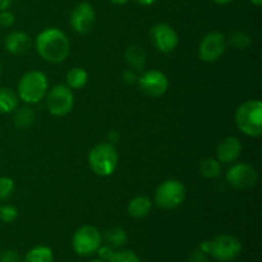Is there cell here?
Returning <instances> with one entry per match:
<instances>
[{"label": "cell", "mask_w": 262, "mask_h": 262, "mask_svg": "<svg viewBox=\"0 0 262 262\" xmlns=\"http://www.w3.org/2000/svg\"><path fill=\"white\" fill-rule=\"evenodd\" d=\"M35 48L43 60L58 64L68 58L71 53V41L63 31L50 27L38 33L35 40Z\"/></svg>", "instance_id": "6da1fadb"}, {"label": "cell", "mask_w": 262, "mask_h": 262, "mask_svg": "<svg viewBox=\"0 0 262 262\" xmlns=\"http://www.w3.org/2000/svg\"><path fill=\"white\" fill-rule=\"evenodd\" d=\"M235 125L248 137L262 135V104L258 100H247L237 107L234 114Z\"/></svg>", "instance_id": "7a4b0ae2"}, {"label": "cell", "mask_w": 262, "mask_h": 262, "mask_svg": "<svg viewBox=\"0 0 262 262\" xmlns=\"http://www.w3.org/2000/svg\"><path fill=\"white\" fill-rule=\"evenodd\" d=\"M48 90L49 81L43 72L28 71L18 82L17 96L26 104H37L45 99Z\"/></svg>", "instance_id": "3957f363"}, {"label": "cell", "mask_w": 262, "mask_h": 262, "mask_svg": "<svg viewBox=\"0 0 262 262\" xmlns=\"http://www.w3.org/2000/svg\"><path fill=\"white\" fill-rule=\"evenodd\" d=\"M119 156L115 146L110 142L97 143L89 154V165L99 177H109L117 170Z\"/></svg>", "instance_id": "277c9868"}, {"label": "cell", "mask_w": 262, "mask_h": 262, "mask_svg": "<svg viewBox=\"0 0 262 262\" xmlns=\"http://www.w3.org/2000/svg\"><path fill=\"white\" fill-rule=\"evenodd\" d=\"M186 199V187L178 179H168L156 188L155 200L156 206L164 210H173L181 206Z\"/></svg>", "instance_id": "5b68a950"}, {"label": "cell", "mask_w": 262, "mask_h": 262, "mask_svg": "<svg viewBox=\"0 0 262 262\" xmlns=\"http://www.w3.org/2000/svg\"><path fill=\"white\" fill-rule=\"evenodd\" d=\"M102 245V234L96 227L83 225L74 232L72 238V247L78 256L89 257L95 255Z\"/></svg>", "instance_id": "8992f818"}, {"label": "cell", "mask_w": 262, "mask_h": 262, "mask_svg": "<svg viewBox=\"0 0 262 262\" xmlns=\"http://www.w3.org/2000/svg\"><path fill=\"white\" fill-rule=\"evenodd\" d=\"M45 97L48 112L53 117H66L73 110L74 95L67 84H55Z\"/></svg>", "instance_id": "52a82bcc"}, {"label": "cell", "mask_w": 262, "mask_h": 262, "mask_svg": "<svg viewBox=\"0 0 262 262\" xmlns=\"http://www.w3.org/2000/svg\"><path fill=\"white\" fill-rule=\"evenodd\" d=\"M242 252V242L232 234H220L210 242L209 253L220 262H230Z\"/></svg>", "instance_id": "ba28073f"}, {"label": "cell", "mask_w": 262, "mask_h": 262, "mask_svg": "<svg viewBox=\"0 0 262 262\" xmlns=\"http://www.w3.org/2000/svg\"><path fill=\"white\" fill-rule=\"evenodd\" d=\"M227 50L225 36L219 31H211L204 36L199 45V56L205 63H214L224 55Z\"/></svg>", "instance_id": "9c48e42d"}, {"label": "cell", "mask_w": 262, "mask_h": 262, "mask_svg": "<svg viewBox=\"0 0 262 262\" xmlns=\"http://www.w3.org/2000/svg\"><path fill=\"white\" fill-rule=\"evenodd\" d=\"M150 41L154 48L164 54L176 50L179 45L178 33L168 23H158L150 30Z\"/></svg>", "instance_id": "30bf717a"}, {"label": "cell", "mask_w": 262, "mask_h": 262, "mask_svg": "<svg viewBox=\"0 0 262 262\" xmlns=\"http://www.w3.org/2000/svg\"><path fill=\"white\" fill-rule=\"evenodd\" d=\"M227 182L237 191H248L257 183V173L250 164H234L228 170Z\"/></svg>", "instance_id": "8fae6325"}, {"label": "cell", "mask_w": 262, "mask_h": 262, "mask_svg": "<svg viewBox=\"0 0 262 262\" xmlns=\"http://www.w3.org/2000/svg\"><path fill=\"white\" fill-rule=\"evenodd\" d=\"M137 86L138 90L146 96L160 97L168 91L169 79L165 73L152 69L145 72L140 78H137Z\"/></svg>", "instance_id": "7c38bea8"}, {"label": "cell", "mask_w": 262, "mask_h": 262, "mask_svg": "<svg viewBox=\"0 0 262 262\" xmlns=\"http://www.w3.org/2000/svg\"><path fill=\"white\" fill-rule=\"evenodd\" d=\"M96 20V13L90 3L82 2L72 9L69 23L72 30L79 35H86L92 30Z\"/></svg>", "instance_id": "4fadbf2b"}, {"label": "cell", "mask_w": 262, "mask_h": 262, "mask_svg": "<svg viewBox=\"0 0 262 262\" xmlns=\"http://www.w3.org/2000/svg\"><path fill=\"white\" fill-rule=\"evenodd\" d=\"M242 154V143L237 137H227L216 148V159L220 164H233Z\"/></svg>", "instance_id": "5bb4252c"}, {"label": "cell", "mask_w": 262, "mask_h": 262, "mask_svg": "<svg viewBox=\"0 0 262 262\" xmlns=\"http://www.w3.org/2000/svg\"><path fill=\"white\" fill-rule=\"evenodd\" d=\"M4 48L12 55H22L31 48V37L22 31H13L5 37Z\"/></svg>", "instance_id": "9a60e30c"}, {"label": "cell", "mask_w": 262, "mask_h": 262, "mask_svg": "<svg viewBox=\"0 0 262 262\" xmlns=\"http://www.w3.org/2000/svg\"><path fill=\"white\" fill-rule=\"evenodd\" d=\"M152 202L146 196H136L128 202L127 212L133 219H142L151 212Z\"/></svg>", "instance_id": "2e32d148"}, {"label": "cell", "mask_w": 262, "mask_h": 262, "mask_svg": "<svg viewBox=\"0 0 262 262\" xmlns=\"http://www.w3.org/2000/svg\"><path fill=\"white\" fill-rule=\"evenodd\" d=\"M124 58L133 71H142L146 64V51L140 45H130L125 50Z\"/></svg>", "instance_id": "e0dca14e"}, {"label": "cell", "mask_w": 262, "mask_h": 262, "mask_svg": "<svg viewBox=\"0 0 262 262\" xmlns=\"http://www.w3.org/2000/svg\"><path fill=\"white\" fill-rule=\"evenodd\" d=\"M128 235L125 233V230L120 227H112L104 233L102 235V242H105V245H107L109 247L114 248H122L123 246L127 243Z\"/></svg>", "instance_id": "ac0fdd59"}, {"label": "cell", "mask_w": 262, "mask_h": 262, "mask_svg": "<svg viewBox=\"0 0 262 262\" xmlns=\"http://www.w3.org/2000/svg\"><path fill=\"white\" fill-rule=\"evenodd\" d=\"M17 106V94L8 87H0V114H12Z\"/></svg>", "instance_id": "d6986e66"}, {"label": "cell", "mask_w": 262, "mask_h": 262, "mask_svg": "<svg viewBox=\"0 0 262 262\" xmlns=\"http://www.w3.org/2000/svg\"><path fill=\"white\" fill-rule=\"evenodd\" d=\"M23 262H54V253L48 246H36L26 253Z\"/></svg>", "instance_id": "ffe728a7"}, {"label": "cell", "mask_w": 262, "mask_h": 262, "mask_svg": "<svg viewBox=\"0 0 262 262\" xmlns=\"http://www.w3.org/2000/svg\"><path fill=\"white\" fill-rule=\"evenodd\" d=\"M89 82V74L81 67H74L67 73V86L71 90H81Z\"/></svg>", "instance_id": "44dd1931"}, {"label": "cell", "mask_w": 262, "mask_h": 262, "mask_svg": "<svg viewBox=\"0 0 262 262\" xmlns=\"http://www.w3.org/2000/svg\"><path fill=\"white\" fill-rule=\"evenodd\" d=\"M35 112L31 107H20V109H15L13 112V120H14V125L20 129H26L30 128L35 122Z\"/></svg>", "instance_id": "7402d4cb"}, {"label": "cell", "mask_w": 262, "mask_h": 262, "mask_svg": "<svg viewBox=\"0 0 262 262\" xmlns=\"http://www.w3.org/2000/svg\"><path fill=\"white\" fill-rule=\"evenodd\" d=\"M200 173L206 179H215L222 174V164L217 159L207 158L200 164Z\"/></svg>", "instance_id": "603a6c76"}, {"label": "cell", "mask_w": 262, "mask_h": 262, "mask_svg": "<svg viewBox=\"0 0 262 262\" xmlns=\"http://www.w3.org/2000/svg\"><path fill=\"white\" fill-rule=\"evenodd\" d=\"M229 43L235 50H246V49L251 46L252 40H251L250 35H247L243 31H235V32H233L230 35Z\"/></svg>", "instance_id": "cb8c5ba5"}, {"label": "cell", "mask_w": 262, "mask_h": 262, "mask_svg": "<svg viewBox=\"0 0 262 262\" xmlns=\"http://www.w3.org/2000/svg\"><path fill=\"white\" fill-rule=\"evenodd\" d=\"M14 192V181L9 177H0V201L9 199Z\"/></svg>", "instance_id": "d4e9b609"}, {"label": "cell", "mask_w": 262, "mask_h": 262, "mask_svg": "<svg viewBox=\"0 0 262 262\" xmlns=\"http://www.w3.org/2000/svg\"><path fill=\"white\" fill-rule=\"evenodd\" d=\"M17 217H18L17 207L9 204H5L0 206V220H2L3 223L9 224V223L15 222Z\"/></svg>", "instance_id": "484cf974"}, {"label": "cell", "mask_w": 262, "mask_h": 262, "mask_svg": "<svg viewBox=\"0 0 262 262\" xmlns=\"http://www.w3.org/2000/svg\"><path fill=\"white\" fill-rule=\"evenodd\" d=\"M109 262H141V260L133 251L119 250L115 251Z\"/></svg>", "instance_id": "4316f807"}, {"label": "cell", "mask_w": 262, "mask_h": 262, "mask_svg": "<svg viewBox=\"0 0 262 262\" xmlns=\"http://www.w3.org/2000/svg\"><path fill=\"white\" fill-rule=\"evenodd\" d=\"M0 262H22V258L17 251L7 248L0 251Z\"/></svg>", "instance_id": "83f0119b"}, {"label": "cell", "mask_w": 262, "mask_h": 262, "mask_svg": "<svg viewBox=\"0 0 262 262\" xmlns=\"http://www.w3.org/2000/svg\"><path fill=\"white\" fill-rule=\"evenodd\" d=\"M14 22L15 15L9 9L0 12V26H3V27H10V26L14 25Z\"/></svg>", "instance_id": "f1b7e54d"}, {"label": "cell", "mask_w": 262, "mask_h": 262, "mask_svg": "<svg viewBox=\"0 0 262 262\" xmlns=\"http://www.w3.org/2000/svg\"><path fill=\"white\" fill-rule=\"evenodd\" d=\"M115 250L114 248L109 247L107 245H101L100 246V248L97 250V255H99V258H101V260L109 262L110 258L113 257V255H114Z\"/></svg>", "instance_id": "f546056e"}, {"label": "cell", "mask_w": 262, "mask_h": 262, "mask_svg": "<svg viewBox=\"0 0 262 262\" xmlns=\"http://www.w3.org/2000/svg\"><path fill=\"white\" fill-rule=\"evenodd\" d=\"M187 262H207V253L201 251L200 248L194 250L187 258Z\"/></svg>", "instance_id": "4dcf8cb0"}, {"label": "cell", "mask_w": 262, "mask_h": 262, "mask_svg": "<svg viewBox=\"0 0 262 262\" xmlns=\"http://www.w3.org/2000/svg\"><path fill=\"white\" fill-rule=\"evenodd\" d=\"M137 74H136V71H133L132 68H128L125 69L124 72L122 73V79L124 83L127 84H133L137 82Z\"/></svg>", "instance_id": "1f68e13d"}, {"label": "cell", "mask_w": 262, "mask_h": 262, "mask_svg": "<svg viewBox=\"0 0 262 262\" xmlns=\"http://www.w3.org/2000/svg\"><path fill=\"white\" fill-rule=\"evenodd\" d=\"M13 0H0V12L2 10H8L12 5Z\"/></svg>", "instance_id": "d6a6232c"}, {"label": "cell", "mask_w": 262, "mask_h": 262, "mask_svg": "<svg viewBox=\"0 0 262 262\" xmlns=\"http://www.w3.org/2000/svg\"><path fill=\"white\" fill-rule=\"evenodd\" d=\"M135 2L137 3V4L143 5V7H150V5L155 4V3L158 2V0H135Z\"/></svg>", "instance_id": "836d02e7"}, {"label": "cell", "mask_w": 262, "mask_h": 262, "mask_svg": "<svg viewBox=\"0 0 262 262\" xmlns=\"http://www.w3.org/2000/svg\"><path fill=\"white\" fill-rule=\"evenodd\" d=\"M109 140H110V143L117 142V141H119V135H118L115 130H113V132L109 135Z\"/></svg>", "instance_id": "e575fe53"}, {"label": "cell", "mask_w": 262, "mask_h": 262, "mask_svg": "<svg viewBox=\"0 0 262 262\" xmlns=\"http://www.w3.org/2000/svg\"><path fill=\"white\" fill-rule=\"evenodd\" d=\"M109 2L114 5H124V4H127L129 0H109Z\"/></svg>", "instance_id": "d590c367"}, {"label": "cell", "mask_w": 262, "mask_h": 262, "mask_svg": "<svg viewBox=\"0 0 262 262\" xmlns=\"http://www.w3.org/2000/svg\"><path fill=\"white\" fill-rule=\"evenodd\" d=\"M212 2L217 5H227L229 4V3H232L233 0H212Z\"/></svg>", "instance_id": "8d00e7d4"}, {"label": "cell", "mask_w": 262, "mask_h": 262, "mask_svg": "<svg viewBox=\"0 0 262 262\" xmlns=\"http://www.w3.org/2000/svg\"><path fill=\"white\" fill-rule=\"evenodd\" d=\"M250 2L252 3L255 7H261V5H262V0H250Z\"/></svg>", "instance_id": "74e56055"}, {"label": "cell", "mask_w": 262, "mask_h": 262, "mask_svg": "<svg viewBox=\"0 0 262 262\" xmlns=\"http://www.w3.org/2000/svg\"><path fill=\"white\" fill-rule=\"evenodd\" d=\"M89 262H106V261L101 260V258H94V260H91V261H89Z\"/></svg>", "instance_id": "f35d334b"}, {"label": "cell", "mask_w": 262, "mask_h": 262, "mask_svg": "<svg viewBox=\"0 0 262 262\" xmlns=\"http://www.w3.org/2000/svg\"><path fill=\"white\" fill-rule=\"evenodd\" d=\"M0 74H2V66H0Z\"/></svg>", "instance_id": "ab89813d"}]
</instances>
